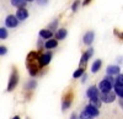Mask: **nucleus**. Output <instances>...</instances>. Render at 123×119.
Instances as JSON below:
<instances>
[{
    "label": "nucleus",
    "mask_w": 123,
    "mask_h": 119,
    "mask_svg": "<svg viewBox=\"0 0 123 119\" xmlns=\"http://www.w3.org/2000/svg\"><path fill=\"white\" fill-rule=\"evenodd\" d=\"M5 23H6V26L10 27V28H15V27L18 25V20H17L16 16H14V15H9V16L6 17V20H5Z\"/></svg>",
    "instance_id": "nucleus-6"
},
{
    "label": "nucleus",
    "mask_w": 123,
    "mask_h": 119,
    "mask_svg": "<svg viewBox=\"0 0 123 119\" xmlns=\"http://www.w3.org/2000/svg\"><path fill=\"white\" fill-rule=\"evenodd\" d=\"M17 82H18V74H17V71L14 69V71H12V74H11V76H10V80H9V85H7V91L9 92H11L14 88L16 87V85H17Z\"/></svg>",
    "instance_id": "nucleus-2"
},
{
    "label": "nucleus",
    "mask_w": 123,
    "mask_h": 119,
    "mask_svg": "<svg viewBox=\"0 0 123 119\" xmlns=\"http://www.w3.org/2000/svg\"><path fill=\"white\" fill-rule=\"evenodd\" d=\"M90 1H91V0H84V5H87Z\"/></svg>",
    "instance_id": "nucleus-28"
},
{
    "label": "nucleus",
    "mask_w": 123,
    "mask_h": 119,
    "mask_svg": "<svg viewBox=\"0 0 123 119\" xmlns=\"http://www.w3.org/2000/svg\"><path fill=\"white\" fill-rule=\"evenodd\" d=\"M27 17H28V11H27L25 7H21V9L17 10V12H16V18L17 20L24 21V20H26Z\"/></svg>",
    "instance_id": "nucleus-10"
},
{
    "label": "nucleus",
    "mask_w": 123,
    "mask_h": 119,
    "mask_svg": "<svg viewBox=\"0 0 123 119\" xmlns=\"http://www.w3.org/2000/svg\"><path fill=\"white\" fill-rule=\"evenodd\" d=\"M85 112L90 115V117H97L98 115V108H96V107H94L92 104H87L86 107H85Z\"/></svg>",
    "instance_id": "nucleus-9"
},
{
    "label": "nucleus",
    "mask_w": 123,
    "mask_h": 119,
    "mask_svg": "<svg viewBox=\"0 0 123 119\" xmlns=\"http://www.w3.org/2000/svg\"><path fill=\"white\" fill-rule=\"evenodd\" d=\"M57 25H58V20H54V21H53L52 23L49 25V28H50V29H52V31H53V29H54V28L57 27Z\"/></svg>",
    "instance_id": "nucleus-23"
},
{
    "label": "nucleus",
    "mask_w": 123,
    "mask_h": 119,
    "mask_svg": "<svg viewBox=\"0 0 123 119\" xmlns=\"http://www.w3.org/2000/svg\"><path fill=\"white\" fill-rule=\"evenodd\" d=\"M115 98H116V95L113 92H102L101 93V101L102 102H105V103H111V102H113L115 101Z\"/></svg>",
    "instance_id": "nucleus-4"
},
{
    "label": "nucleus",
    "mask_w": 123,
    "mask_h": 119,
    "mask_svg": "<svg viewBox=\"0 0 123 119\" xmlns=\"http://www.w3.org/2000/svg\"><path fill=\"white\" fill-rule=\"evenodd\" d=\"M79 118H80V119H92V117H90V115H89L85 111L80 113V117H79Z\"/></svg>",
    "instance_id": "nucleus-22"
},
{
    "label": "nucleus",
    "mask_w": 123,
    "mask_h": 119,
    "mask_svg": "<svg viewBox=\"0 0 123 119\" xmlns=\"http://www.w3.org/2000/svg\"><path fill=\"white\" fill-rule=\"evenodd\" d=\"M39 36L42 38H46V39H50L53 36V32L50 29H41L39 31Z\"/></svg>",
    "instance_id": "nucleus-13"
},
{
    "label": "nucleus",
    "mask_w": 123,
    "mask_h": 119,
    "mask_svg": "<svg viewBox=\"0 0 123 119\" xmlns=\"http://www.w3.org/2000/svg\"><path fill=\"white\" fill-rule=\"evenodd\" d=\"M38 58H39V55L37 52H31L27 55V69H28V73L31 76H35L41 69Z\"/></svg>",
    "instance_id": "nucleus-1"
},
{
    "label": "nucleus",
    "mask_w": 123,
    "mask_h": 119,
    "mask_svg": "<svg viewBox=\"0 0 123 119\" xmlns=\"http://www.w3.org/2000/svg\"><path fill=\"white\" fill-rule=\"evenodd\" d=\"M115 91H116V95L122 98L123 97V85L122 84H116L115 85Z\"/></svg>",
    "instance_id": "nucleus-18"
},
{
    "label": "nucleus",
    "mask_w": 123,
    "mask_h": 119,
    "mask_svg": "<svg viewBox=\"0 0 123 119\" xmlns=\"http://www.w3.org/2000/svg\"><path fill=\"white\" fill-rule=\"evenodd\" d=\"M112 84H113V82H111V81L106 80V79H105V80H102V81L100 82V85H98L101 92H108V91H111Z\"/></svg>",
    "instance_id": "nucleus-8"
},
{
    "label": "nucleus",
    "mask_w": 123,
    "mask_h": 119,
    "mask_svg": "<svg viewBox=\"0 0 123 119\" xmlns=\"http://www.w3.org/2000/svg\"><path fill=\"white\" fill-rule=\"evenodd\" d=\"M71 101H73V93H68V95L64 96L63 102H62V108H63V111L68 109V108L71 106Z\"/></svg>",
    "instance_id": "nucleus-7"
},
{
    "label": "nucleus",
    "mask_w": 123,
    "mask_h": 119,
    "mask_svg": "<svg viewBox=\"0 0 123 119\" xmlns=\"http://www.w3.org/2000/svg\"><path fill=\"white\" fill-rule=\"evenodd\" d=\"M79 4H80V1H79V0H76V1L73 4V6H71V10H73V11H76V9H78Z\"/></svg>",
    "instance_id": "nucleus-25"
},
{
    "label": "nucleus",
    "mask_w": 123,
    "mask_h": 119,
    "mask_svg": "<svg viewBox=\"0 0 123 119\" xmlns=\"http://www.w3.org/2000/svg\"><path fill=\"white\" fill-rule=\"evenodd\" d=\"M67 29L65 28H60V29H58L57 31V33H55V37H57V39H64L65 37H67Z\"/></svg>",
    "instance_id": "nucleus-16"
},
{
    "label": "nucleus",
    "mask_w": 123,
    "mask_h": 119,
    "mask_svg": "<svg viewBox=\"0 0 123 119\" xmlns=\"http://www.w3.org/2000/svg\"><path fill=\"white\" fill-rule=\"evenodd\" d=\"M11 4L14 5V6H16V7H25V5H26V1L25 0H11Z\"/></svg>",
    "instance_id": "nucleus-19"
},
{
    "label": "nucleus",
    "mask_w": 123,
    "mask_h": 119,
    "mask_svg": "<svg viewBox=\"0 0 123 119\" xmlns=\"http://www.w3.org/2000/svg\"><path fill=\"white\" fill-rule=\"evenodd\" d=\"M25 1L27 3V1H33V0H25Z\"/></svg>",
    "instance_id": "nucleus-31"
},
{
    "label": "nucleus",
    "mask_w": 123,
    "mask_h": 119,
    "mask_svg": "<svg viewBox=\"0 0 123 119\" xmlns=\"http://www.w3.org/2000/svg\"><path fill=\"white\" fill-rule=\"evenodd\" d=\"M70 119H76V117H75V115L73 114V115H71V118H70Z\"/></svg>",
    "instance_id": "nucleus-29"
},
{
    "label": "nucleus",
    "mask_w": 123,
    "mask_h": 119,
    "mask_svg": "<svg viewBox=\"0 0 123 119\" xmlns=\"http://www.w3.org/2000/svg\"><path fill=\"white\" fill-rule=\"evenodd\" d=\"M50 59H52V54H50V53H44V54H42V55H39L38 60H39V65H41V68L48 65L49 62H50Z\"/></svg>",
    "instance_id": "nucleus-5"
},
{
    "label": "nucleus",
    "mask_w": 123,
    "mask_h": 119,
    "mask_svg": "<svg viewBox=\"0 0 123 119\" xmlns=\"http://www.w3.org/2000/svg\"><path fill=\"white\" fill-rule=\"evenodd\" d=\"M6 52H7L6 47H3V45H0V55H4V54H6Z\"/></svg>",
    "instance_id": "nucleus-24"
},
{
    "label": "nucleus",
    "mask_w": 123,
    "mask_h": 119,
    "mask_svg": "<svg viewBox=\"0 0 123 119\" xmlns=\"http://www.w3.org/2000/svg\"><path fill=\"white\" fill-rule=\"evenodd\" d=\"M12 119H20V117H17V115H16V117H14Z\"/></svg>",
    "instance_id": "nucleus-30"
},
{
    "label": "nucleus",
    "mask_w": 123,
    "mask_h": 119,
    "mask_svg": "<svg viewBox=\"0 0 123 119\" xmlns=\"http://www.w3.org/2000/svg\"><path fill=\"white\" fill-rule=\"evenodd\" d=\"M87 97L90 98V102L100 100V93H98V90L96 86H91L87 88Z\"/></svg>",
    "instance_id": "nucleus-3"
},
{
    "label": "nucleus",
    "mask_w": 123,
    "mask_h": 119,
    "mask_svg": "<svg viewBox=\"0 0 123 119\" xmlns=\"http://www.w3.org/2000/svg\"><path fill=\"white\" fill-rule=\"evenodd\" d=\"M94 37H95V33L92 32V31H90V32H87L85 36H84V43L86 44V45H90L92 42H94Z\"/></svg>",
    "instance_id": "nucleus-12"
},
{
    "label": "nucleus",
    "mask_w": 123,
    "mask_h": 119,
    "mask_svg": "<svg viewBox=\"0 0 123 119\" xmlns=\"http://www.w3.org/2000/svg\"><path fill=\"white\" fill-rule=\"evenodd\" d=\"M7 37V31L5 28H0V39H5Z\"/></svg>",
    "instance_id": "nucleus-21"
},
{
    "label": "nucleus",
    "mask_w": 123,
    "mask_h": 119,
    "mask_svg": "<svg viewBox=\"0 0 123 119\" xmlns=\"http://www.w3.org/2000/svg\"><path fill=\"white\" fill-rule=\"evenodd\" d=\"M92 53H94V51H92V48L91 49H89V51H86L84 54H83V57H81V59H80V65H85L86 64V62L89 60V58L92 55Z\"/></svg>",
    "instance_id": "nucleus-11"
},
{
    "label": "nucleus",
    "mask_w": 123,
    "mask_h": 119,
    "mask_svg": "<svg viewBox=\"0 0 123 119\" xmlns=\"http://www.w3.org/2000/svg\"><path fill=\"white\" fill-rule=\"evenodd\" d=\"M106 71H107L108 75H117L119 73V66H117V65H110Z\"/></svg>",
    "instance_id": "nucleus-14"
},
{
    "label": "nucleus",
    "mask_w": 123,
    "mask_h": 119,
    "mask_svg": "<svg viewBox=\"0 0 123 119\" xmlns=\"http://www.w3.org/2000/svg\"><path fill=\"white\" fill-rule=\"evenodd\" d=\"M57 45H58L57 39H48V41L46 42V44H44V47H46L47 49H53V48H55Z\"/></svg>",
    "instance_id": "nucleus-15"
},
{
    "label": "nucleus",
    "mask_w": 123,
    "mask_h": 119,
    "mask_svg": "<svg viewBox=\"0 0 123 119\" xmlns=\"http://www.w3.org/2000/svg\"><path fill=\"white\" fill-rule=\"evenodd\" d=\"M116 84H122V85H123V76H122V74L118 75L117 80H116Z\"/></svg>",
    "instance_id": "nucleus-26"
},
{
    "label": "nucleus",
    "mask_w": 123,
    "mask_h": 119,
    "mask_svg": "<svg viewBox=\"0 0 123 119\" xmlns=\"http://www.w3.org/2000/svg\"><path fill=\"white\" fill-rule=\"evenodd\" d=\"M35 86H36V82L35 81H30V84H28V87L30 88H35Z\"/></svg>",
    "instance_id": "nucleus-27"
},
{
    "label": "nucleus",
    "mask_w": 123,
    "mask_h": 119,
    "mask_svg": "<svg viewBox=\"0 0 123 119\" xmlns=\"http://www.w3.org/2000/svg\"><path fill=\"white\" fill-rule=\"evenodd\" d=\"M83 74H84V68H79L78 70L73 74V77H74V79H78V77H80Z\"/></svg>",
    "instance_id": "nucleus-20"
},
{
    "label": "nucleus",
    "mask_w": 123,
    "mask_h": 119,
    "mask_svg": "<svg viewBox=\"0 0 123 119\" xmlns=\"http://www.w3.org/2000/svg\"><path fill=\"white\" fill-rule=\"evenodd\" d=\"M101 64H102V62L100 60V59L95 60L94 64H92V66H91V71H92V73H97V71L100 70V68H101Z\"/></svg>",
    "instance_id": "nucleus-17"
}]
</instances>
